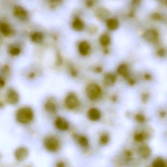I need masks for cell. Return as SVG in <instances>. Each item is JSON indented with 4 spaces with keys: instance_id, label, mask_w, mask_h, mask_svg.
I'll return each mask as SVG.
<instances>
[{
    "instance_id": "cell-1",
    "label": "cell",
    "mask_w": 167,
    "mask_h": 167,
    "mask_svg": "<svg viewBox=\"0 0 167 167\" xmlns=\"http://www.w3.org/2000/svg\"><path fill=\"white\" fill-rule=\"evenodd\" d=\"M15 117L18 123L22 125H27L34 119V111L30 107H22L16 111Z\"/></svg>"
},
{
    "instance_id": "cell-2",
    "label": "cell",
    "mask_w": 167,
    "mask_h": 167,
    "mask_svg": "<svg viewBox=\"0 0 167 167\" xmlns=\"http://www.w3.org/2000/svg\"><path fill=\"white\" fill-rule=\"evenodd\" d=\"M20 95L16 89L9 88L6 91L5 100L9 105L15 106L18 104L20 101Z\"/></svg>"
},
{
    "instance_id": "cell-3",
    "label": "cell",
    "mask_w": 167,
    "mask_h": 167,
    "mask_svg": "<svg viewBox=\"0 0 167 167\" xmlns=\"http://www.w3.org/2000/svg\"><path fill=\"white\" fill-rule=\"evenodd\" d=\"M45 147L48 151L56 152L59 148V141L54 136H48L44 141Z\"/></svg>"
},
{
    "instance_id": "cell-4",
    "label": "cell",
    "mask_w": 167,
    "mask_h": 167,
    "mask_svg": "<svg viewBox=\"0 0 167 167\" xmlns=\"http://www.w3.org/2000/svg\"><path fill=\"white\" fill-rule=\"evenodd\" d=\"M87 95L91 99H96L100 96L101 89L100 87L96 84H91L86 88Z\"/></svg>"
},
{
    "instance_id": "cell-5",
    "label": "cell",
    "mask_w": 167,
    "mask_h": 167,
    "mask_svg": "<svg viewBox=\"0 0 167 167\" xmlns=\"http://www.w3.org/2000/svg\"><path fill=\"white\" fill-rule=\"evenodd\" d=\"M14 14L18 19L21 21H26L28 19V12L21 6H15L14 9Z\"/></svg>"
},
{
    "instance_id": "cell-6",
    "label": "cell",
    "mask_w": 167,
    "mask_h": 167,
    "mask_svg": "<svg viewBox=\"0 0 167 167\" xmlns=\"http://www.w3.org/2000/svg\"><path fill=\"white\" fill-rule=\"evenodd\" d=\"M78 103L79 102L77 97L73 93H70L67 95L65 99V106L69 110H73L76 107Z\"/></svg>"
},
{
    "instance_id": "cell-7",
    "label": "cell",
    "mask_w": 167,
    "mask_h": 167,
    "mask_svg": "<svg viewBox=\"0 0 167 167\" xmlns=\"http://www.w3.org/2000/svg\"><path fill=\"white\" fill-rule=\"evenodd\" d=\"M45 110L50 114H55L57 112V105L52 99H49L44 105Z\"/></svg>"
},
{
    "instance_id": "cell-8",
    "label": "cell",
    "mask_w": 167,
    "mask_h": 167,
    "mask_svg": "<svg viewBox=\"0 0 167 167\" xmlns=\"http://www.w3.org/2000/svg\"><path fill=\"white\" fill-rule=\"evenodd\" d=\"M55 125L57 129L62 131H66L69 127L68 122L65 119L61 117H58L56 119Z\"/></svg>"
},
{
    "instance_id": "cell-9",
    "label": "cell",
    "mask_w": 167,
    "mask_h": 167,
    "mask_svg": "<svg viewBox=\"0 0 167 167\" xmlns=\"http://www.w3.org/2000/svg\"><path fill=\"white\" fill-rule=\"evenodd\" d=\"M28 154V150L27 148L25 147H20L16 150L14 155L17 160L21 161L27 157Z\"/></svg>"
},
{
    "instance_id": "cell-10",
    "label": "cell",
    "mask_w": 167,
    "mask_h": 167,
    "mask_svg": "<svg viewBox=\"0 0 167 167\" xmlns=\"http://www.w3.org/2000/svg\"><path fill=\"white\" fill-rule=\"evenodd\" d=\"M158 32L155 30H150L147 31L144 34V38L147 41L150 42H154L158 39Z\"/></svg>"
},
{
    "instance_id": "cell-11",
    "label": "cell",
    "mask_w": 167,
    "mask_h": 167,
    "mask_svg": "<svg viewBox=\"0 0 167 167\" xmlns=\"http://www.w3.org/2000/svg\"><path fill=\"white\" fill-rule=\"evenodd\" d=\"M138 154L142 158L148 159L151 155V149L148 146H141L138 150Z\"/></svg>"
},
{
    "instance_id": "cell-12",
    "label": "cell",
    "mask_w": 167,
    "mask_h": 167,
    "mask_svg": "<svg viewBox=\"0 0 167 167\" xmlns=\"http://www.w3.org/2000/svg\"><path fill=\"white\" fill-rule=\"evenodd\" d=\"M30 39L32 42L37 44H39L43 41L44 34L40 31L34 32L31 34Z\"/></svg>"
},
{
    "instance_id": "cell-13",
    "label": "cell",
    "mask_w": 167,
    "mask_h": 167,
    "mask_svg": "<svg viewBox=\"0 0 167 167\" xmlns=\"http://www.w3.org/2000/svg\"><path fill=\"white\" fill-rule=\"evenodd\" d=\"M0 32L4 36L8 37L12 35V31L8 24L4 22L0 23Z\"/></svg>"
},
{
    "instance_id": "cell-14",
    "label": "cell",
    "mask_w": 167,
    "mask_h": 167,
    "mask_svg": "<svg viewBox=\"0 0 167 167\" xmlns=\"http://www.w3.org/2000/svg\"><path fill=\"white\" fill-rule=\"evenodd\" d=\"M88 116L89 119L91 120V121H96L100 119L101 113L97 108H92L89 111Z\"/></svg>"
},
{
    "instance_id": "cell-15",
    "label": "cell",
    "mask_w": 167,
    "mask_h": 167,
    "mask_svg": "<svg viewBox=\"0 0 167 167\" xmlns=\"http://www.w3.org/2000/svg\"><path fill=\"white\" fill-rule=\"evenodd\" d=\"M89 50H90V45L86 41H82L79 45V52L82 55H87L89 51Z\"/></svg>"
},
{
    "instance_id": "cell-16",
    "label": "cell",
    "mask_w": 167,
    "mask_h": 167,
    "mask_svg": "<svg viewBox=\"0 0 167 167\" xmlns=\"http://www.w3.org/2000/svg\"><path fill=\"white\" fill-rule=\"evenodd\" d=\"M8 52L12 56L16 57L19 55L22 52V50L19 46L12 45L9 46Z\"/></svg>"
},
{
    "instance_id": "cell-17",
    "label": "cell",
    "mask_w": 167,
    "mask_h": 167,
    "mask_svg": "<svg viewBox=\"0 0 167 167\" xmlns=\"http://www.w3.org/2000/svg\"><path fill=\"white\" fill-rule=\"evenodd\" d=\"M106 26L109 30L115 31L118 28L119 23L118 20L115 19H109L107 20Z\"/></svg>"
},
{
    "instance_id": "cell-18",
    "label": "cell",
    "mask_w": 167,
    "mask_h": 167,
    "mask_svg": "<svg viewBox=\"0 0 167 167\" xmlns=\"http://www.w3.org/2000/svg\"><path fill=\"white\" fill-rule=\"evenodd\" d=\"M116 81V76L112 74H107L104 78V84L106 86H111L115 83Z\"/></svg>"
},
{
    "instance_id": "cell-19",
    "label": "cell",
    "mask_w": 167,
    "mask_h": 167,
    "mask_svg": "<svg viewBox=\"0 0 167 167\" xmlns=\"http://www.w3.org/2000/svg\"><path fill=\"white\" fill-rule=\"evenodd\" d=\"M72 26L74 30L76 31H81L84 28V23L79 19L75 20L72 24Z\"/></svg>"
},
{
    "instance_id": "cell-20",
    "label": "cell",
    "mask_w": 167,
    "mask_h": 167,
    "mask_svg": "<svg viewBox=\"0 0 167 167\" xmlns=\"http://www.w3.org/2000/svg\"><path fill=\"white\" fill-rule=\"evenodd\" d=\"M117 71L118 74L124 77H126L128 74V68L125 64H122L119 66Z\"/></svg>"
},
{
    "instance_id": "cell-21",
    "label": "cell",
    "mask_w": 167,
    "mask_h": 167,
    "mask_svg": "<svg viewBox=\"0 0 167 167\" xmlns=\"http://www.w3.org/2000/svg\"><path fill=\"white\" fill-rule=\"evenodd\" d=\"M152 167H167V165H166V163L163 159L158 157V158L155 159V160L152 163Z\"/></svg>"
},
{
    "instance_id": "cell-22",
    "label": "cell",
    "mask_w": 167,
    "mask_h": 167,
    "mask_svg": "<svg viewBox=\"0 0 167 167\" xmlns=\"http://www.w3.org/2000/svg\"><path fill=\"white\" fill-rule=\"evenodd\" d=\"M147 137V134L145 132H139L134 134V139L138 142H141L146 139Z\"/></svg>"
},
{
    "instance_id": "cell-23",
    "label": "cell",
    "mask_w": 167,
    "mask_h": 167,
    "mask_svg": "<svg viewBox=\"0 0 167 167\" xmlns=\"http://www.w3.org/2000/svg\"><path fill=\"white\" fill-rule=\"evenodd\" d=\"M100 41L101 44L103 46H107L111 42V39L108 35H106V34H104V35L101 36Z\"/></svg>"
},
{
    "instance_id": "cell-24",
    "label": "cell",
    "mask_w": 167,
    "mask_h": 167,
    "mask_svg": "<svg viewBox=\"0 0 167 167\" xmlns=\"http://www.w3.org/2000/svg\"><path fill=\"white\" fill-rule=\"evenodd\" d=\"M79 143L80 145L82 147H87L88 146V140L85 136H80L79 138Z\"/></svg>"
},
{
    "instance_id": "cell-25",
    "label": "cell",
    "mask_w": 167,
    "mask_h": 167,
    "mask_svg": "<svg viewBox=\"0 0 167 167\" xmlns=\"http://www.w3.org/2000/svg\"><path fill=\"white\" fill-rule=\"evenodd\" d=\"M109 137L107 134H104L101 136L100 138V142L101 144L105 145L107 144L108 142H109Z\"/></svg>"
},
{
    "instance_id": "cell-26",
    "label": "cell",
    "mask_w": 167,
    "mask_h": 167,
    "mask_svg": "<svg viewBox=\"0 0 167 167\" xmlns=\"http://www.w3.org/2000/svg\"><path fill=\"white\" fill-rule=\"evenodd\" d=\"M96 12L97 13V16L101 19L106 18V17L108 15V12L107 11H106L104 9H99V10H97V12L96 11Z\"/></svg>"
},
{
    "instance_id": "cell-27",
    "label": "cell",
    "mask_w": 167,
    "mask_h": 167,
    "mask_svg": "<svg viewBox=\"0 0 167 167\" xmlns=\"http://www.w3.org/2000/svg\"><path fill=\"white\" fill-rule=\"evenodd\" d=\"M135 119L137 121L140 123H144L145 120L144 116L141 114H137L135 116Z\"/></svg>"
},
{
    "instance_id": "cell-28",
    "label": "cell",
    "mask_w": 167,
    "mask_h": 167,
    "mask_svg": "<svg viewBox=\"0 0 167 167\" xmlns=\"http://www.w3.org/2000/svg\"><path fill=\"white\" fill-rule=\"evenodd\" d=\"M6 85V82L3 78L0 77V88H2L3 87H5Z\"/></svg>"
},
{
    "instance_id": "cell-29",
    "label": "cell",
    "mask_w": 167,
    "mask_h": 167,
    "mask_svg": "<svg viewBox=\"0 0 167 167\" xmlns=\"http://www.w3.org/2000/svg\"><path fill=\"white\" fill-rule=\"evenodd\" d=\"M158 53V55L159 56H164V54H165V51L164 50L161 49V50H159L158 51V53Z\"/></svg>"
},
{
    "instance_id": "cell-30",
    "label": "cell",
    "mask_w": 167,
    "mask_h": 167,
    "mask_svg": "<svg viewBox=\"0 0 167 167\" xmlns=\"http://www.w3.org/2000/svg\"><path fill=\"white\" fill-rule=\"evenodd\" d=\"M65 164L62 162H60L57 164V167H64Z\"/></svg>"
},
{
    "instance_id": "cell-31",
    "label": "cell",
    "mask_w": 167,
    "mask_h": 167,
    "mask_svg": "<svg viewBox=\"0 0 167 167\" xmlns=\"http://www.w3.org/2000/svg\"><path fill=\"white\" fill-rule=\"evenodd\" d=\"M28 77H29V78H31V79H32V78H33L35 77V74L33 73V72H32V73H31V74H29Z\"/></svg>"
},
{
    "instance_id": "cell-32",
    "label": "cell",
    "mask_w": 167,
    "mask_h": 167,
    "mask_svg": "<svg viewBox=\"0 0 167 167\" xmlns=\"http://www.w3.org/2000/svg\"><path fill=\"white\" fill-rule=\"evenodd\" d=\"M145 79H147V80H150V78H151V76L149 74H146L145 76Z\"/></svg>"
},
{
    "instance_id": "cell-33",
    "label": "cell",
    "mask_w": 167,
    "mask_h": 167,
    "mask_svg": "<svg viewBox=\"0 0 167 167\" xmlns=\"http://www.w3.org/2000/svg\"><path fill=\"white\" fill-rule=\"evenodd\" d=\"M3 106H4V105H3V103H2V102H1V101H0V108L3 107Z\"/></svg>"
},
{
    "instance_id": "cell-34",
    "label": "cell",
    "mask_w": 167,
    "mask_h": 167,
    "mask_svg": "<svg viewBox=\"0 0 167 167\" xmlns=\"http://www.w3.org/2000/svg\"><path fill=\"white\" fill-rule=\"evenodd\" d=\"M101 68H97V71H98V72H101Z\"/></svg>"
}]
</instances>
